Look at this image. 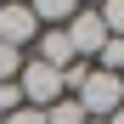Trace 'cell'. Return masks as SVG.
<instances>
[{
    "instance_id": "cell-1",
    "label": "cell",
    "mask_w": 124,
    "mask_h": 124,
    "mask_svg": "<svg viewBox=\"0 0 124 124\" xmlns=\"http://www.w3.org/2000/svg\"><path fill=\"white\" fill-rule=\"evenodd\" d=\"M73 101L85 107V118H101V124H107V118L124 107V79H118V73L90 68V73H85V85L73 90Z\"/></svg>"
},
{
    "instance_id": "cell-2",
    "label": "cell",
    "mask_w": 124,
    "mask_h": 124,
    "mask_svg": "<svg viewBox=\"0 0 124 124\" xmlns=\"http://www.w3.org/2000/svg\"><path fill=\"white\" fill-rule=\"evenodd\" d=\"M17 90H23V107H39V113L68 96V90H62V73L45 68V62H34V56L23 62V73H17Z\"/></svg>"
},
{
    "instance_id": "cell-3",
    "label": "cell",
    "mask_w": 124,
    "mask_h": 124,
    "mask_svg": "<svg viewBox=\"0 0 124 124\" xmlns=\"http://www.w3.org/2000/svg\"><path fill=\"white\" fill-rule=\"evenodd\" d=\"M62 34H68V45H73V56H79V62H96V51H101V45L113 39L107 28H101L96 6H79V11H73V23L62 28Z\"/></svg>"
},
{
    "instance_id": "cell-4",
    "label": "cell",
    "mask_w": 124,
    "mask_h": 124,
    "mask_svg": "<svg viewBox=\"0 0 124 124\" xmlns=\"http://www.w3.org/2000/svg\"><path fill=\"white\" fill-rule=\"evenodd\" d=\"M39 39V23H34V11L28 6H0V45H11V51H23Z\"/></svg>"
},
{
    "instance_id": "cell-5",
    "label": "cell",
    "mask_w": 124,
    "mask_h": 124,
    "mask_svg": "<svg viewBox=\"0 0 124 124\" xmlns=\"http://www.w3.org/2000/svg\"><path fill=\"white\" fill-rule=\"evenodd\" d=\"M28 56H34V62H45V68H56V73H62V68H73V62H79V56H73V45H68V34H62V28H39V39L28 45Z\"/></svg>"
},
{
    "instance_id": "cell-6",
    "label": "cell",
    "mask_w": 124,
    "mask_h": 124,
    "mask_svg": "<svg viewBox=\"0 0 124 124\" xmlns=\"http://www.w3.org/2000/svg\"><path fill=\"white\" fill-rule=\"evenodd\" d=\"M28 11H34L39 28H68L73 11H79V0H28Z\"/></svg>"
},
{
    "instance_id": "cell-7",
    "label": "cell",
    "mask_w": 124,
    "mask_h": 124,
    "mask_svg": "<svg viewBox=\"0 0 124 124\" xmlns=\"http://www.w3.org/2000/svg\"><path fill=\"white\" fill-rule=\"evenodd\" d=\"M45 124H90V118H85V107H79L73 96H62L56 107H45Z\"/></svg>"
},
{
    "instance_id": "cell-8",
    "label": "cell",
    "mask_w": 124,
    "mask_h": 124,
    "mask_svg": "<svg viewBox=\"0 0 124 124\" xmlns=\"http://www.w3.org/2000/svg\"><path fill=\"white\" fill-rule=\"evenodd\" d=\"M96 17H101V28H107L113 39H124V0H101Z\"/></svg>"
},
{
    "instance_id": "cell-9",
    "label": "cell",
    "mask_w": 124,
    "mask_h": 124,
    "mask_svg": "<svg viewBox=\"0 0 124 124\" xmlns=\"http://www.w3.org/2000/svg\"><path fill=\"white\" fill-rule=\"evenodd\" d=\"M23 62H28L23 51H11V45H0V85H11V79L23 73Z\"/></svg>"
},
{
    "instance_id": "cell-10",
    "label": "cell",
    "mask_w": 124,
    "mask_h": 124,
    "mask_svg": "<svg viewBox=\"0 0 124 124\" xmlns=\"http://www.w3.org/2000/svg\"><path fill=\"white\" fill-rule=\"evenodd\" d=\"M17 107H23V90H17V79H11V85H0V118H11Z\"/></svg>"
},
{
    "instance_id": "cell-11",
    "label": "cell",
    "mask_w": 124,
    "mask_h": 124,
    "mask_svg": "<svg viewBox=\"0 0 124 124\" xmlns=\"http://www.w3.org/2000/svg\"><path fill=\"white\" fill-rule=\"evenodd\" d=\"M0 124H45V113H39V107H17L11 118H0Z\"/></svg>"
},
{
    "instance_id": "cell-12",
    "label": "cell",
    "mask_w": 124,
    "mask_h": 124,
    "mask_svg": "<svg viewBox=\"0 0 124 124\" xmlns=\"http://www.w3.org/2000/svg\"><path fill=\"white\" fill-rule=\"evenodd\" d=\"M107 124H124V107H118V113H113V118H107Z\"/></svg>"
},
{
    "instance_id": "cell-13",
    "label": "cell",
    "mask_w": 124,
    "mask_h": 124,
    "mask_svg": "<svg viewBox=\"0 0 124 124\" xmlns=\"http://www.w3.org/2000/svg\"><path fill=\"white\" fill-rule=\"evenodd\" d=\"M6 6H28V0H6Z\"/></svg>"
},
{
    "instance_id": "cell-14",
    "label": "cell",
    "mask_w": 124,
    "mask_h": 124,
    "mask_svg": "<svg viewBox=\"0 0 124 124\" xmlns=\"http://www.w3.org/2000/svg\"><path fill=\"white\" fill-rule=\"evenodd\" d=\"M79 6H101V0H79Z\"/></svg>"
},
{
    "instance_id": "cell-15",
    "label": "cell",
    "mask_w": 124,
    "mask_h": 124,
    "mask_svg": "<svg viewBox=\"0 0 124 124\" xmlns=\"http://www.w3.org/2000/svg\"><path fill=\"white\" fill-rule=\"evenodd\" d=\"M90 124H101V118H90Z\"/></svg>"
},
{
    "instance_id": "cell-16",
    "label": "cell",
    "mask_w": 124,
    "mask_h": 124,
    "mask_svg": "<svg viewBox=\"0 0 124 124\" xmlns=\"http://www.w3.org/2000/svg\"><path fill=\"white\" fill-rule=\"evenodd\" d=\"M0 6H6V0H0Z\"/></svg>"
},
{
    "instance_id": "cell-17",
    "label": "cell",
    "mask_w": 124,
    "mask_h": 124,
    "mask_svg": "<svg viewBox=\"0 0 124 124\" xmlns=\"http://www.w3.org/2000/svg\"><path fill=\"white\" fill-rule=\"evenodd\" d=\"M118 79H124V73H118Z\"/></svg>"
}]
</instances>
